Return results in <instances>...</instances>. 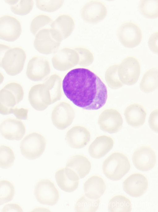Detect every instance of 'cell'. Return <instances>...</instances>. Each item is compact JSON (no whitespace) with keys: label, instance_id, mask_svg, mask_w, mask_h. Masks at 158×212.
<instances>
[{"label":"cell","instance_id":"cell-28","mask_svg":"<svg viewBox=\"0 0 158 212\" xmlns=\"http://www.w3.org/2000/svg\"><path fill=\"white\" fill-rule=\"evenodd\" d=\"M50 92L52 104L60 100L62 96V81L58 74H53L44 83Z\"/></svg>","mask_w":158,"mask_h":212},{"label":"cell","instance_id":"cell-9","mask_svg":"<svg viewBox=\"0 0 158 212\" xmlns=\"http://www.w3.org/2000/svg\"><path fill=\"white\" fill-rule=\"evenodd\" d=\"M75 116V112L72 106L64 101L60 102L55 105L51 115L53 124L60 130L65 129L70 125Z\"/></svg>","mask_w":158,"mask_h":212},{"label":"cell","instance_id":"cell-38","mask_svg":"<svg viewBox=\"0 0 158 212\" xmlns=\"http://www.w3.org/2000/svg\"><path fill=\"white\" fill-rule=\"evenodd\" d=\"M64 0H36V5L40 10L48 12H52L59 9Z\"/></svg>","mask_w":158,"mask_h":212},{"label":"cell","instance_id":"cell-8","mask_svg":"<svg viewBox=\"0 0 158 212\" xmlns=\"http://www.w3.org/2000/svg\"><path fill=\"white\" fill-rule=\"evenodd\" d=\"M118 38L122 44L127 48H134L138 46L142 39V32L140 27L132 21L122 23L117 32Z\"/></svg>","mask_w":158,"mask_h":212},{"label":"cell","instance_id":"cell-37","mask_svg":"<svg viewBox=\"0 0 158 212\" xmlns=\"http://www.w3.org/2000/svg\"><path fill=\"white\" fill-rule=\"evenodd\" d=\"M79 55V61L78 64L82 67H86L91 64L94 61L92 53L88 49L82 47H75Z\"/></svg>","mask_w":158,"mask_h":212},{"label":"cell","instance_id":"cell-31","mask_svg":"<svg viewBox=\"0 0 158 212\" xmlns=\"http://www.w3.org/2000/svg\"><path fill=\"white\" fill-rule=\"evenodd\" d=\"M100 203L99 199L92 200L84 195L81 196L76 201L75 205V211L77 212H95L98 209Z\"/></svg>","mask_w":158,"mask_h":212},{"label":"cell","instance_id":"cell-41","mask_svg":"<svg viewBox=\"0 0 158 212\" xmlns=\"http://www.w3.org/2000/svg\"><path fill=\"white\" fill-rule=\"evenodd\" d=\"M158 32H155L149 37L148 41L150 49L155 53H158Z\"/></svg>","mask_w":158,"mask_h":212},{"label":"cell","instance_id":"cell-6","mask_svg":"<svg viewBox=\"0 0 158 212\" xmlns=\"http://www.w3.org/2000/svg\"><path fill=\"white\" fill-rule=\"evenodd\" d=\"M18 104L16 96L10 90L5 87L0 90V114H13L17 119L27 120L28 109L15 107Z\"/></svg>","mask_w":158,"mask_h":212},{"label":"cell","instance_id":"cell-10","mask_svg":"<svg viewBox=\"0 0 158 212\" xmlns=\"http://www.w3.org/2000/svg\"><path fill=\"white\" fill-rule=\"evenodd\" d=\"M28 100L31 106L37 111H43L52 104L51 96L45 83L35 84L30 89Z\"/></svg>","mask_w":158,"mask_h":212},{"label":"cell","instance_id":"cell-27","mask_svg":"<svg viewBox=\"0 0 158 212\" xmlns=\"http://www.w3.org/2000/svg\"><path fill=\"white\" fill-rule=\"evenodd\" d=\"M158 71L157 68H151L147 70L143 76L139 84L140 89L145 93H150L158 88Z\"/></svg>","mask_w":158,"mask_h":212},{"label":"cell","instance_id":"cell-30","mask_svg":"<svg viewBox=\"0 0 158 212\" xmlns=\"http://www.w3.org/2000/svg\"><path fill=\"white\" fill-rule=\"evenodd\" d=\"M138 8L140 13L149 18L154 19L158 16V0H141Z\"/></svg>","mask_w":158,"mask_h":212},{"label":"cell","instance_id":"cell-33","mask_svg":"<svg viewBox=\"0 0 158 212\" xmlns=\"http://www.w3.org/2000/svg\"><path fill=\"white\" fill-rule=\"evenodd\" d=\"M15 192L14 186L12 183L5 179L0 180V205L11 201Z\"/></svg>","mask_w":158,"mask_h":212},{"label":"cell","instance_id":"cell-7","mask_svg":"<svg viewBox=\"0 0 158 212\" xmlns=\"http://www.w3.org/2000/svg\"><path fill=\"white\" fill-rule=\"evenodd\" d=\"M140 73V65L138 60L133 56L124 58L119 65L118 74L123 84L132 85L137 81Z\"/></svg>","mask_w":158,"mask_h":212},{"label":"cell","instance_id":"cell-19","mask_svg":"<svg viewBox=\"0 0 158 212\" xmlns=\"http://www.w3.org/2000/svg\"><path fill=\"white\" fill-rule=\"evenodd\" d=\"M25 132L24 124L19 120L7 118L0 123V133L3 138L8 140H19L23 137Z\"/></svg>","mask_w":158,"mask_h":212},{"label":"cell","instance_id":"cell-24","mask_svg":"<svg viewBox=\"0 0 158 212\" xmlns=\"http://www.w3.org/2000/svg\"><path fill=\"white\" fill-rule=\"evenodd\" d=\"M113 141L111 137L101 135L96 137L89 146L88 152L90 155L95 159L104 156L113 148Z\"/></svg>","mask_w":158,"mask_h":212},{"label":"cell","instance_id":"cell-1","mask_svg":"<svg viewBox=\"0 0 158 212\" xmlns=\"http://www.w3.org/2000/svg\"><path fill=\"white\" fill-rule=\"evenodd\" d=\"M62 88L69 99L84 110L99 109L104 105L107 98L105 84L95 73L86 68L69 71L62 80Z\"/></svg>","mask_w":158,"mask_h":212},{"label":"cell","instance_id":"cell-34","mask_svg":"<svg viewBox=\"0 0 158 212\" xmlns=\"http://www.w3.org/2000/svg\"><path fill=\"white\" fill-rule=\"evenodd\" d=\"M53 21V19L47 15L43 14L38 15L35 16L31 22L30 25L31 32L35 36L40 30L47 28L45 27L46 26L49 25L50 26Z\"/></svg>","mask_w":158,"mask_h":212},{"label":"cell","instance_id":"cell-15","mask_svg":"<svg viewBox=\"0 0 158 212\" xmlns=\"http://www.w3.org/2000/svg\"><path fill=\"white\" fill-rule=\"evenodd\" d=\"M50 26L53 37L57 41L61 42L70 35L74 28L75 23L70 16L64 14L58 16Z\"/></svg>","mask_w":158,"mask_h":212},{"label":"cell","instance_id":"cell-29","mask_svg":"<svg viewBox=\"0 0 158 212\" xmlns=\"http://www.w3.org/2000/svg\"><path fill=\"white\" fill-rule=\"evenodd\" d=\"M108 208L110 212H130L132 210L131 203L129 199L125 196L118 195L111 199Z\"/></svg>","mask_w":158,"mask_h":212},{"label":"cell","instance_id":"cell-14","mask_svg":"<svg viewBox=\"0 0 158 212\" xmlns=\"http://www.w3.org/2000/svg\"><path fill=\"white\" fill-rule=\"evenodd\" d=\"M107 13L105 5L98 0H90L87 2L80 10L81 17L85 22L96 23L103 20Z\"/></svg>","mask_w":158,"mask_h":212},{"label":"cell","instance_id":"cell-23","mask_svg":"<svg viewBox=\"0 0 158 212\" xmlns=\"http://www.w3.org/2000/svg\"><path fill=\"white\" fill-rule=\"evenodd\" d=\"M106 188L103 179L97 175H93L84 182L83 189L84 195L87 197L96 200L104 194Z\"/></svg>","mask_w":158,"mask_h":212},{"label":"cell","instance_id":"cell-32","mask_svg":"<svg viewBox=\"0 0 158 212\" xmlns=\"http://www.w3.org/2000/svg\"><path fill=\"white\" fill-rule=\"evenodd\" d=\"M118 64L110 66L105 73V79L108 86L111 89H116L122 87L123 84L120 80L118 74Z\"/></svg>","mask_w":158,"mask_h":212},{"label":"cell","instance_id":"cell-5","mask_svg":"<svg viewBox=\"0 0 158 212\" xmlns=\"http://www.w3.org/2000/svg\"><path fill=\"white\" fill-rule=\"evenodd\" d=\"M34 193L39 203L50 206L57 204L59 198V192L54 183L48 178L40 179L36 183Z\"/></svg>","mask_w":158,"mask_h":212},{"label":"cell","instance_id":"cell-17","mask_svg":"<svg viewBox=\"0 0 158 212\" xmlns=\"http://www.w3.org/2000/svg\"><path fill=\"white\" fill-rule=\"evenodd\" d=\"M50 28H44L39 31L35 36L33 45L40 53L45 55L57 52L61 42L57 41L52 35Z\"/></svg>","mask_w":158,"mask_h":212},{"label":"cell","instance_id":"cell-22","mask_svg":"<svg viewBox=\"0 0 158 212\" xmlns=\"http://www.w3.org/2000/svg\"><path fill=\"white\" fill-rule=\"evenodd\" d=\"M55 177L58 185L64 191L72 192L78 187L79 177L74 171L66 167L57 170Z\"/></svg>","mask_w":158,"mask_h":212},{"label":"cell","instance_id":"cell-35","mask_svg":"<svg viewBox=\"0 0 158 212\" xmlns=\"http://www.w3.org/2000/svg\"><path fill=\"white\" fill-rule=\"evenodd\" d=\"M15 159L14 152L9 147L0 145V168L7 169L13 164Z\"/></svg>","mask_w":158,"mask_h":212},{"label":"cell","instance_id":"cell-26","mask_svg":"<svg viewBox=\"0 0 158 212\" xmlns=\"http://www.w3.org/2000/svg\"><path fill=\"white\" fill-rule=\"evenodd\" d=\"M66 167L74 171L80 178L85 177L90 172L91 164L89 160L81 154L71 156L67 160Z\"/></svg>","mask_w":158,"mask_h":212},{"label":"cell","instance_id":"cell-20","mask_svg":"<svg viewBox=\"0 0 158 212\" xmlns=\"http://www.w3.org/2000/svg\"><path fill=\"white\" fill-rule=\"evenodd\" d=\"M148 186V180L143 174L136 173L128 177L123 183L124 191L133 197L142 196L146 191Z\"/></svg>","mask_w":158,"mask_h":212},{"label":"cell","instance_id":"cell-36","mask_svg":"<svg viewBox=\"0 0 158 212\" xmlns=\"http://www.w3.org/2000/svg\"><path fill=\"white\" fill-rule=\"evenodd\" d=\"M33 0H18L15 4L11 6V9L14 13L19 15L28 14L33 7Z\"/></svg>","mask_w":158,"mask_h":212},{"label":"cell","instance_id":"cell-40","mask_svg":"<svg viewBox=\"0 0 158 212\" xmlns=\"http://www.w3.org/2000/svg\"><path fill=\"white\" fill-rule=\"evenodd\" d=\"M148 124L151 129L156 132H158V110L153 111L150 113Z\"/></svg>","mask_w":158,"mask_h":212},{"label":"cell","instance_id":"cell-42","mask_svg":"<svg viewBox=\"0 0 158 212\" xmlns=\"http://www.w3.org/2000/svg\"><path fill=\"white\" fill-rule=\"evenodd\" d=\"M2 212H22L23 210L20 206L16 203H11L4 206L2 210Z\"/></svg>","mask_w":158,"mask_h":212},{"label":"cell","instance_id":"cell-18","mask_svg":"<svg viewBox=\"0 0 158 212\" xmlns=\"http://www.w3.org/2000/svg\"><path fill=\"white\" fill-rule=\"evenodd\" d=\"M20 21L16 18L9 15L0 17V39L8 42L17 39L21 33Z\"/></svg>","mask_w":158,"mask_h":212},{"label":"cell","instance_id":"cell-16","mask_svg":"<svg viewBox=\"0 0 158 212\" xmlns=\"http://www.w3.org/2000/svg\"><path fill=\"white\" fill-rule=\"evenodd\" d=\"M98 123L102 131L113 133L121 129L123 124V119L118 111L113 109H108L100 115Z\"/></svg>","mask_w":158,"mask_h":212},{"label":"cell","instance_id":"cell-11","mask_svg":"<svg viewBox=\"0 0 158 212\" xmlns=\"http://www.w3.org/2000/svg\"><path fill=\"white\" fill-rule=\"evenodd\" d=\"M50 70L48 60L44 57L38 55L32 57L29 60L26 74L28 79L32 81H40L47 77Z\"/></svg>","mask_w":158,"mask_h":212},{"label":"cell","instance_id":"cell-43","mask_svg":"<svg viewBox=\"0 0 158 212\" xmlns=\"http://www.w3.org/2000/svg\"><path fill=\"white\" fill-rule=\"evenodd\" d=\"M11 47L6 45L0 44V67H1V63L2 59L6 52Z\"/></svg>","mask_w":158,"mask_h":212},{"label":"cell","instance_id":"cell-4","mask_svg":"<svg viewBox=\"0 0 158 212\" xmlns=\"http://www.w3.org/2000/svg\"><path fill=\"white\" fill-rule=\"evenodd\" d=\"M26 55L22 48H11L5 53L1 63V67L9 75L14 76L19 74L23 70Z\"/></svg>","mask_w":158,"mask_h":212},{"label":"cell","instance_id":"cell-44","mask_svg":"<svg viewBox=\"0 0 158 212\" xmlns=\"http://www.w3.org/2000/svg\"><path fill=\"white\" fill-rule=\"evenodd\" d=\"M4 79V77L2 74L0 72V84H1Z\"/></svg>","mask_w":158,"mask_h":212},{"label":"cell","instance_id":"cell-3","mask_svg":"<svg viewBox=\"0 0 158 212\" xmlns=\"http://www.w3.org/2000/svg\"><path fill=\"white\" fill-rule=\"evenodd\" d=\"M46 143V139L42 135L36 132H31L21 140L20 144L21 153L27 159H37L44 152Z\"/></svg>","mask_w":158,"mask_h":212},{"label":"cell","instance_id":"cell-39","mask_svg":"<svg viewBox=\"0 0 158 212\" xmlns=\"http://www.w3.org/2000/svg\"><path fill=\"white\" fill-rule=\"evenodd\" d=\"M4 87L10 90L15 94L18 104L22 100L24 91L20 84L17 83L12 82L7 84Z\"/></svg>","mask_w":158,"mask_h":212},{"label":"cell","instance_id":"cell-12","mask_svg":"<svg viewBox=\"0 0 158 212\" xmlns=\"http://www.w3.org/2000/svg\"><path fill=\"white\" fill-rule=\"evenodd\" d=\"M79 56L74 49L64 47L58 50L52 57L53 67L60 71H65L78 64Z\"/></svg>","mask_w":158,"mask_h":212},{"label":"cell","instance_id":"cell-2","mask_svg":"<svg viewBox=\"0 0 158 212\" xmlns=\"http://www.w3.org/2000/svg\"><path fill=\"white\" fill-rule=\"evenodd\" d=\"M102 168L107 178L113 181H118L129 172L130 164L126 155L116 152L111 154L105 160Z\"/></svg>","mask_w":158,"mask_h":212},{"label":"cell","instance_id":"cell-21","mask_svg":"<svg viewBox=\"0 0 158 212\" xmlns=\"http://www.w3.org/2000/svg\"><path fill=\"white\" fill-rule=\"evenodd\" d=\"M91 134L85 127L76 125L70 129L66 133L65 139L68 145L75 149H80L85 147L89 142Z\"/></svg>","mask_w":158,"mask_h":212},{"label":"cell","instance_id":"cell-25","mask_svg":"<svg viewBox=\"0 0 158 212\" xmlns=\"http://www.w3.org/2000/svg\"><path fill=\"white\" fill-rule=\"evenodd\" d=\"M145 107L138 103H132L125 110L124 115L128 124L130 126L137 127L143 125L146 116Z\"/></svg>","mask_w":158,"mask_h":212},{"label":"cell","instance_id":"cell-13","mask_svg":"<svg viewBox=\"0 0 158 212\" xmlns=\"http://www.w3.org/2000/svg\"><path fill=\"white\" fill-rule=\"evenodd\" d=\"M133 163L138 169L147 171L152 169L156 160V153L151 147L143 146L137 148L132 156Z\"/></svg>","mask_w":158,"mask_h":212}]
</instances>
